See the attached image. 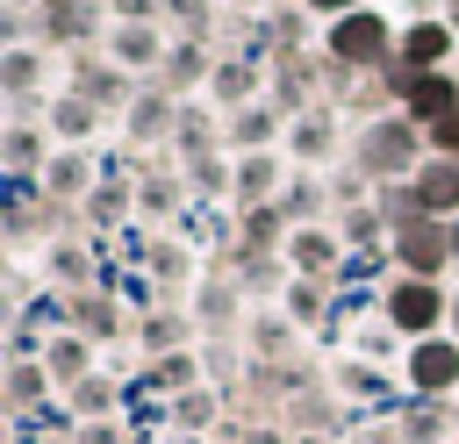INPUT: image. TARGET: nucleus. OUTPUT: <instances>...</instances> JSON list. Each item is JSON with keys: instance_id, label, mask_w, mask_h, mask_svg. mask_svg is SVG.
<instances>
[{"instance_id": "1", "label": "nucleus", "mask_w": 459, "mask_h": 444, "mask_svg": "<svg viewBox=\"0 0 459 444\" xmlns=\"http://www.w3.org/2000/svg\"><path fill=\"white\" fill-rule=\"evenodd\" d=\"M423 158H430V129H416L402 107L380 115V122H359V136H351V165H359L373 186H387V179H416Z\"/></svg>"}, {"instance_id": "2", "label": "nucleus", "mask_w": 459, "mask_h": 444, "mask_svg": "<svg viewBox=\"0 0 459 444\" xmlns=\"http://www.w3.org/2000/svg\"><path fill=\"white\" fill-rule=\"evenodd\" d=\"M394 43H402V29L380 14V7H359V14H344V21H323V57L337 64V72H351V79H380L387 64H394Z\"/></svg>"}, {"instance_id": "3", "label": "nucleus", "mask_w": 459, "mask_h": 444, "mask_svg": "<svg viewBox=\"0 0 459 444\" xmlns=\"http://www.w3.org/2000/svg\"><path fill=\"white\" fill-rule=\"evenodd\" d=\"M380 322L402 337V344H423V337H445L452 329V286L445 279H387L380 286Z\"/></svg>"}, {"instance_id": "4", "label": "nucleus", "mask_w": 459, "mask_h": 444, "mask_svg": "<svg viewBox=\"0 0 459 444\" xmlns=\"http://www.w3.org/2000/svg\"><path fill=\"white\" fill-rule=\"evenodd\" d=\"M452 50H459V29H452L445 14H416V21H402V43H394V64H387V86L402 93V86L423 79V72H452Z\"/></svg>"}, {"instance_id": "5", "label": "nucleus", "mask_w": 459, "mask_h": 444, "mask_svg": "<svg viewBox=\"0 0 459 444\" xmlns=\"http://www.w3.org/2000/svg\"><path fill=\"white\" fill-rule=\"evenodd\" d=\"M402 387L416 401H459V337H423V344H402Z\"/></svg>"}, {"instance_id": "6", "label": "nucleus", "mask_w": 459, "mask_h": 444, "mask_svg": "<svg viewBox=\"0 0 459 444\" xmlns=\"http://www.w3.org/2000/svg\"><path fill=\"white\" fill-rule=\"evenodd\" d=\"M387 258H394L402 279H445L452 272V222H437V215L402 222L394 243H387Z\"/></svg>"}, {"instance_id": "7", "label": "nucleus", "mask_w": 459, "mask_h": 444, "mask_svg": "<svg viewBox=\"0 0 459 444\" xmlns=\"http://www.w3.org/2000/svg\"><path fill=\"white\" fill-rule=\"evenodd\" d=\"M344 236H337V222H301L294 236H287V251H280V265H287V279H323V286H337V272H344Z\"/></svg>"}, {"instance_id": "8", "label": "nucleus", "mask_w": 459, "mask_h": 444, "mask_svg": "<svg viewBox=\"0 0 459 444\" xmlns=\"http://www.w3.org/2000/svg\"><path fill=\"white\" fill-rule=\"evenodd\" d=\"M108 29H115V14H108L100 0H50V7H43V36H50L57 50H72V57L93 50V36L108 43Z\"/></svg>"}, {"instance_id": "9", "label": "nucleus", "mask_w": 459, "mask_h": 444, "mask_svg": "<svg viewBox=\"0 0 459 444\" xmlns=\"http://www.w3.org/2000/svg\"><path fill=\"white\" fill-rule=\"evenodd\" d=\"M165 50H172V36H165L158 21H115L108 43H100V57H108L115 72H129V79H136V72H158Z\"/></svg>"}, {"instance_id": "10", "label": "nucleus", "mask_w": 459, "mask_h": 444, "mask_svg": "<svg viewBox=\"0 0 459 444\" xmlns=\"http://www.w3.org/2000/svg\"><path fill=\"white\" fill-rule=\"evenodd\" d=\"M65 93H79V100H93L100 115L115 107V115H129V100H136V86H129V72H115L100 50H79L72 57V86Z\"/></svg>"}, {"instance_id": "11", "label": "nucleus", "mask_w": 459, "mask_h": 444, "mask_svg": "<svg viewBox=\"0 0 459 444\" xmlns=\"http://www.w3.org/2000/svg\"><path fill=\"white\" fill-rule=\"evenodd\" d=\"M316 72H323V64H308L301 50H280V57L265 64V86H273V107H280L287 122H294V115H308V107H323V100H316Z\"/></svg>"}, {"instance_id": "12", "label": "nucleus", "mask_w": 459, "mask_h": 444, "mask_svg": "<svg viewBox=\"0 0 459 444\" xmlns=\"http://www.w3.org/2000/svg\"><path fill=\"white\" fill-rule=\"evenodd\" d=\"M280 136H287V115H280L273 100H251V107L222 115V143H230V158H258V150H273Z\"/></svg>"}, {"instance_id": "13", "label": "nucleus", "mask_w": 459, "mask_h": 444, "mask_svg": "<svg viewBox=\"0 0 459 444\" xmlns=\"http://www.w3.org/2000/svg\"><path fill=\"white\" fill-rule=\"evenodd\" d=\"M215 79V50L201 43V36H172V50H165V64H158V86L172 93V100H186V93H201Z\"/></svg>"}, {"instance_id": "14", "label": "nucleus", "mask_w": 459, "mask_h": 444, "mask_svg": "<svg viewBox=\"0 0 459 444\" xmlns=\"http://www.w3.org/2000/svg\"><path fill=\"white\" fill-rule=\"evenodd\" d=\"M337 115H344V107H308V115L287 122V165H294V172H308V165H323V158L337 150Z\"/></svg>"}, {"instance_id": "15", "label": "nucleus", "mask_w": 459, "mask_h": 444, "mask_svg": "<svg viewBox=\"0 0 459 444\" xmlns=\"http://www.w3.org/2000/svg\"><path fill=\"white\" fill-rule=\"evenodd\" d=\"M215 150H230L222 143V107L186 100L179 107V129H172V165H194V158H215Z\"/></svg>"}, {"instance_id": "16", "label": "nucleus", "mask_w": 459, "mask_h": 444, "mask_svg": "<svg viewBox=\"0 0 459 444\" xmlns=\"http://www.w3.org/2000/svg\"><path fill=\"white\" fill-rule=\"evenodd\" d=\"M287 179H294V165H287L280 150L237 158V208H273V201L287 193Z\"/></svg>"}, {"instance_id": "17", "label": "nucleus", "mask_w": 459, "mask_h": 444, "mask_svg": "<svg viewBox=\"0 0 459 444\" xmlns=\"http://www.w3.org/2000/svg\"><path fill=\"white\" fill-rule=\"evenodd\" d=\"M452 107H459V72H423V79L402 86V115H409L416 129H437Z\"/></svg>"}, {"instance_id": "18", "label": "nucleus", "mask_w": 459, "mask_h": 444, "mask_svg": "<svg viewBox=\"0 0 459 444\" xmlns=\"http://www.w3.org/2000/svg\"><path fill=\"white\" fill-rule=\"evenodd\" d=\"M258 86H265V64H258V57H244V50L215 57V79H208V93H215V107H222V115L251 107V100H258Z\"/></svg>"}, {"instance_id": "19", "label": "nucleus", "mask_w": 459, "mask_h": 444, "mask_svg": "<svg viewBox=\"0 0 459 444\" xmlns=\"http://www.w3.org/2000/svg\"><path fill=\"white\" fill-rule=\"evenodd\" d=\"M0 158H7V179L14 186H29L36 172H50V129H36V122H7V136H0Z\"/></svg>"}, {"instance_id": "20", "label": "nucleus", "mask_w": 459, "mask_h": 444, "mask_svg": "<svg viewBox=\"0 0 459 444\" xmlns=\"http://www.w3.org/2000/svg\"><path fill=\"white\" fill-rule=\"evenodd\" d=\"M179 107H186V100H172L165 86H158V93H136V100H129V115H122V129H129L136 143H172Z\"/></svg>"}, {"instance_id": "21", "label": "nucleus", "mask_w": 459, "mask_h": 444, "mask_svg": "<svg viewBox=\"0 0 459 444\" xmlns=\"http://www.w3.org/2000/svg\"><path fill=\"white\" fill-rule=\"evenodd\" d=\"M287 430H294V437H337V430H344V394H330V387L294 394V401H287Z\"/></svg>"}, {"instance_id": "22", "label": "nucleus", "mask_w": 459, "mask_h": 444, "mask_svg": "<svg viewBox=\"0 0 459 444\" xmlns=\"http://www.w3.org/2000/svg\"><path fill=\"white\" fill-rule=\"evenodd\" d=\"M100 186V165L86 158V150H57L50 158V172H43V193H50V208H65V201H86Z\"/></svg>"}, {"instance_id": "23", "label": "nucleus", "mask_w": 459, "mask_h": 444, "mask_svg": "<svg viewBox=\"0 0 459 444\" xmlns=\"http://www.w3.org/2000/svg\"><path fill=\"white\" fill-rule=\"evenodd\" d=\"M122 308H115V294L100 286V294H79V301H65V329H79L86 344H108V337H122Z\"/></svg>"}, {"instance_id": "24", "label": "nucleus", "mask_w": 459, "mask_h": 444, "mask_svg": "<svg viewBox=\"0 0 459 444\" xmlns=\"http://www.w3.org/2000/svg\"><path fill=\"white\" fill-rule=\"evenodd\" d=\"M43 365H50L57 394H72V387H86V380H93V344H86L79 329H50V351H43Z\"/></svg>"}, {"instance_id": "25", "label": "nucleus", "mask_w": 459, "mask_h": 444, "mask_svg": "<svg viewBox=\"0 0 459 444\" xmlns=\"http://www.w3.org/2000/svg\"><path fill=\"white\" fill-rule=\"evenodd\" d=\"M409 186H416L423 215H437V222H452V215H459V165H452V158H423Z\"/></svg>"}, {"instance_id": "26", "label": "nucleus", "mask_w": 459, "mask_h": 444, "mask_svg": "<svg viewBox=\"0 0 459 444\" xmlns=\"http://www.w3.org/2000/svg\"><path fill=\"white\" fill-rule=\"evenodd\" d=\"M394 430H402L409 444H459V423H452V408H445V401H416V394H402V415H394Z\"/></svg>"}, {"instance_id": "27", "label": "nucleus", "mask_w": 459, "mask_h": 444, "mask_svg": "<svg viewBox=\"0 0 459 444\" xmlns=\"http://www.w3.org/2000/svg\"><path fill=\"white\" fill-rule=\"evenodd\" d=\"M43 122H50V136H57V150H86V136L100 129V107H93V100H79V93H57Z\"/></svg>"}, {"instance_id": "28", "label": "nucleus", "mask_w": 459, "mask_h": 444, "mask_svg": "<svg viewBox=\"0 0 459 444\" xmlns=\"http://www.w3.org/2000/svg\"><path fill=\"white\" fill-rule=\"evenodd\" d=\"M43 394H57L50 365H43V358H7V408H14V415H36Z\"/></svg>"}, {"instance_id": "29", "label": "nucleus", "mask_w": 459, "mask_h": 444, "mask_svg": "<svg viewBox=\"0 0 459 444\" xmlns=\"http://www.w3.org/2000/svg\"><path fill=\"white\" fill-rule=\"evenodd\" d=\"M337 236H344V251L359 258V251H387L394 243V222L366 201V208H351V215H337Z\"/></svg>"}, {"instance_id": "30", "label": "nucleus", "mask_w": 459, "mask_h": 444, "mask_svg": "<svg viewBox=\"0 0 459 444\" xmlns=\"http://www.w3.org/2000/svg\"><path fill=\"white\" fill-rule=\"evenodd\" d=\"M201 372H208V365H201V344H194V351H172V358H151V387H158L165 401H179V394L208 387Z\"/></svg>"}, {"instance_id": "31", "label": "nucleus", "mask_w": 459, "mask_h": 444, "mask_svg": "<svg viewBox=\"0 0 459 444\" xmlns=\"http://www.w3.org/2000/svg\"><path fill=\"white\" fill-rule=\"evenodd\" d=\"M165 415H172V430H179V437H201V430H215V423H222V394H215V387H194V394L165 401Z\"/></svg>"}, {"instance_id": "32", "label": "nucleus", "mask_w": 459, "mask_h": 444, "mask_svg": "<svg viewBox=\"0 0 459 444\" xmlns=\"http://www.w3.org/2000/svg\"><path fill=\"white\" fill-rule=\"evenodd\" d=\"M0 86H7L14 100H36V86H43V50H36V43L0 50Z\"/></svg>"}, {"instance_id": "33", "label": "nucleus", "mask_w": 459, "mask_h": 444, "mask_svg": "<svg viewBox=\"0 0 459 444\" xmlns=\"http://www.w3.org/2000/svg\"><path fill=\"white\" fill-rule=\"evenodd\" d=\"M186 172V186L201 193V201H237V158H194V165H179Z\"/></svg>"}, {"instance_id": "34", "label": "nucleus", "mask_w": 459, "mask_h": 444, "mask_svg": "<svg viewBox=\"0 0 459 444\" xmlns=\"http://www.w3.org/2000/svg\"><path fill=\"white\" fill-rule=\"evenodd\" d=\"M323 201H330V186H323L316 172H294V179H287V193H280V215L301 229V222H323Z\"/></svg>"}, {"instance_id": "35", "label": "nucleus", "mask_w": 459, "mask_h": 444, "mask_svg": "<svg viewBox=\"0 0 459 444\" xmlns=\"http://www.w3.org/2000/svg\"><path fill=\"white\" fill-rule=\"evenodd\" d=\"M337 394L344 401H387V372L351 351V358H337Z\"/></svg>"}, {"instance_id": "36", "label": "nucleus", "mask_w": 459, "mask_h": 444, "mask_svg": "<svg viewBox=\"0 0 459 444\" xmlns=\"http://www.w3.org/2000/svg\"><path fill=\"white\" fill-rule=\"evenodd\" d=\"M230 315H237V294L222 279H194V322H201V337L230 329Z\"/></svg>"}, {"instance_id": "37", "label": "nucleus", "mask_w": 459, "mask_h": 444, "mask_svg": "<svg viewBox=\"0 0 459 444\" xmlns=\"http://www.w3.org/2000/svg\"><path fill=\"white\" fill-rule=\"evenodd\" d=\"M323 301H330V286H323V279H287L280 315H287L294 329H308V322H323Z\"/></svg>"}, {"instance_id": "38", "label": "nucleus", "mask_w": 459, "mask_h": 444, "mask_svg": "<svg viewBox=\"0 0 459 444\" xmlns=\"http://www.w3.org/2000/svg\"><path fill=\"white\" fill-rule=\"evenodd\" d=\"M115 401H122V387H115L108 372H93L86 387H72V415H79V423H115Z\"/></svg>"}, {"instance_id": "39", "label": "nucleus", "mask_w": 459, "mask_h": 444, "mask_svg": "<svg viewBox=\"0 0 459 444\" xmlns=\"http://www.w3.org/2000/svg\"><path fill=\"white\" fill-rule=\"evenodd\" d=\"M179 193H186V172H172V179H165V172H143V179H136V208H143V215L179 208Z\"/></svg>"}, {"instance_id": "40", "label": "nucleus", "mask_w": 459, "mask_h": 444, "mask_svg": "<svg viewBox=\"0 0 459 444\" xmlns=\"http://www.w3.org/2000/svg\"><path fill=\"white\" fill-rule=\"evenodd\" d=\"M50 286H86V294H93V258H86L79 243H57V251H50Z\"/></svg>"}, {"instance_id": "41", "label": "nucleus", "mask_w": 459, "mask_h": 444, "mask_svg": "<svg viewBox=\"0 0 459 444\" xmlns=\"http://www.w3.org/2000/svg\"><path fill=\"white\" fill-rule=\"evenodd\" d=\"M251 351H258V358H287V351H294V322H287V315H258V322H251Z\"/></svg>"}, {"instance_id": "42", "label": "nucleus", "mask_w": 459, "mask_h": 444, "mask_svg": "<svg viewBox=\"0 0 459 444\" xmlns=\"http://www.w3.org/2000/svg\"><path fill=\"white\" fill-rule=\"evenodd\" d=\"M151 279H165V301H172V294H179V286L194 279L186 251H179V243H158V251H151Z\"/></svg>"}, {"instance_id": "43", "label": "nucleus", "mask_w": 459, "mask_h": 444, "mask_svg": "<svg viewBox=\"0 0 459 444\" xmlns=\"http://www.w3.org/2000/svg\"><path fill=\"white\" fill-rule=\"evenodd\" d=\"M215 7H222V0H165V21H179V36H201Z\"/></svg>"}, {"instance_id": "44", "label": "nucleus", "mask_w": 459, "mask_h": 444, "mask_svg": "<svg viewBox=\"0 0 459 444\" xmlns=\"http://www.w3.org/2000/svg\"><path fill=\"white\" fill-rule=\"evenodd\" d=\"M50 351V337L36 329V322H14V337H7V358H43Z\"/></svg>"}, {"instance_id": "45", "label": "nucleus", "mask_w": 459, "mask_h": 444, "mask_svg": "<svg viewBox=\"0 0 459 444\" xmlns=\"http://www.w3.org/2000/svg\"><path fill=\"white\" fill-rule=\"evenodd\" d=\"M430 158H452V165H459V107H452V115L430 129Z\"/></svg>"}, {"instance_id": "46", "label": "nucleus", "mask_w": 459, "mask_h": 444, "mask_svg": "<svg viewBox=\"0 0 459 444\" xmlns=\"http://www.w3.org/2000/svg\"><path fill=\"white\" fill-rule=\"evenodd\" d=\"M108 14H115V21H158L165 0H108Z\"/></svg>"}, {"instance_id": "47", "label": "nucleus", "mask_w": 459, "mask_h": 444, "mask_svg": "<svg viewBox=\"0 0 459 444\" xmlns=\"http://www.w3.org/2000/svg\"><path fill=\"white\" fill-rule=\"evenodd\" d=\"M201 365H208V372H215V380H222V372H237V365H244V358H237V351H222V344H215V337H201Z\"/></svg>"}, {"instance_id": "48", "label": "nucleus", "mask_w": 459, "mask_h": 444, "mask_svg": "<svg viewBox=\"0 0 459 444\" xmlns=\"http://www.w3.org/2000/svg\"><path fill=\"white\" fill-rule=\"evenodd\" d=\"M237 444H301V437L280 430V423H251V430H237Z\"/></svg>"}, {"instance_id": "49", "label": "nucleus", "mask_w": 459, "mask_h": 444, "mask_svg": "<svg viewBox=\"0 0 459 444\" xmlns=\"http://www.w3.org/2000/svg\"><path fill=\"white\" fill-rule=\"evenodd\" d=\"M351 444H409V437L394 430V415H380V423H366V430H359Z\"/></svg>"}, {"instance_id": "50", "label": "nucleus", "mask_w": 459, "mask_h": 444, "mask_svg": "<svg viewBox=\"0 0 459 444\" xmlns=\"http://www.w3.org/2000/svg\"><path fill=\"white\" fill-rule=\"evenodd\" d=\"M387 351H394V329H387V322H380V329H366V337H359V358H387Z\"/></svg>"}, {"instance_id": "51", "label": "nucleus", "mask_w": 459, "mask_h": 444, "mask_svg": "<svg viewBox=\"0 0 459 444\" xmlns=\"http://www.w3.org/2000/svg\"><path fill=\"white\" fill-rule=\"evenodd\" d=\"M72 444H122V430H115V423H86Z\"/></svg>"}, {"instance_id": "52", "label": "nucleus", "mask_w": 459, "mask_h": 444, "mask_svg": "<svg viewBox=\"0 0 459 444\" xmlns=\"http://www.w3.org/2000/svg\"><path fill=\"white\" fill-rule=\"evenodd\" d=\"M359 7H373V0H316L323 21H344V14H359Z\"/></svg>"}, {"instance_id": "53", "label": "nucleus", "mask_w": 459, "mask_h": 444, "mask_svg": "<svg viewBox=\"0 0 459 444\" xmlns=\"http://www.w3.org/2000/svg\"><path fill=\"white\" fill-rule=\"evenodd\" d=\"M452 272H459V215H452Z\"/></svg>"}, {"instance_id": "54", "label": "nucleus", "mask_w": 459, "mask_h": 444, "mask_svg": "<svg viewBox=\"0 0 459 444\" xmlns=\"http://www.w3.org/2000/svg\"><path fill=\"white\" fill-rule=\"evenodd\" d=\"M445 337H459V286H452V329H445Z\"/></svg>"}, {"instance_id": "55", "label": "nucleus", "mask_w": 459, "mask_h": 444, "mask_svg": "<svg viewBox=\"0 0 459 444\" xmlns=\"http://www.w3.org/2000/svg\"><path fill=\"white\" fill-rule=\"evenodd\" d=\"M445 21H452V29H459V0H445Z\"/></svg>"}, {"instance_id": "56", "label": "nucleus", "mask_w": 459, "mask_h": 444, "mask_svg": "<svg viewBox=\"0 0 459 444\" xmlns=\"http://www.w3.org/2000/svg\"><path fill=\"white\" fill-rule=\"evenodd\" d=\"M165 444H201V437H179V430H172V437H165Z\"/></svg>"}, {"instance_id": "57", "label": "nucleus", "mask_w": 459, "mask_h": 444, "mask_svg": "<svg viewBox=\"0 0 459 444\" xmlns=\"http://www.w3.org/2000/svg\"><path fill=\"white\" fill-rule=\"evenodd\" d=\"M222 7H265V0H222Z\"/></svg>"}, {"instance_id": "58", "label": "nucleus", "mask_w": 459, "mask_h": 444, "mask_svg": "<svg viewBox=\"0 0 459 444\" xmlns=\"http://www.w3.org/2000/svg\"><path fill=\"white\" fill-rule=\"evenodd\" d=\"M14 7H50V0H14Z\"/></svg>"}, {"instance_id": "59", "label": "nucleus", "mask_w": 459, "mask_h": 444, "mask_svg": "<svg viewBox=\"0 0 459 444\" xmlns=\"http://www.w3.org/2000/svg\"><path fill=\"white\" fill-rule=\"evenodd\" d=\"M301 444H337V437H301Z\"/></svg>"}, {"instance_id": "60", "label": "nucleus", "mask_w": 459, "mask_h": 444, "mask_svg": "<svg viewBox=\"0 0 459 444\" xmlns=\"http://www.w3.org/2000/svg\"><path fill=\"white\" fill-rule=\"evenodd\" d=\"M280 7H316V0H280Z\"/></svg>"}, {"instance_id": "61", "label": "nucleus", "mask_w": 459, "mask_h": 444, "mask_svg": "<svg viewBox=\"0 0 459 444\" xmlns=\"http://www.w3.org/2000/svg\"><path fill=\"white\" fill-rule=\"evenodd\" d=\"M452 423H459V401H452Z\"/></svg>"}]
</instances>
